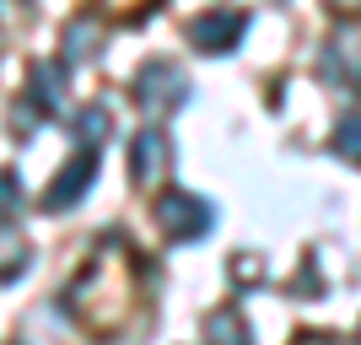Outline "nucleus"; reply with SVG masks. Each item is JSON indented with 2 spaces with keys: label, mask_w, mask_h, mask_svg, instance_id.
Instances as JSON below:
<instances>
[{
  "label": "nucleus",
  "mask_w": 361,
  "mask_h": 345,
  "mask_svg": "<svg viewBox=\"0 0 361 345\" xmlns=\"http://www.w3.org/2000/svg\"><path fill=\"white\" fill-rule=\"evenodd\" d=\"M92 173H97V151H75V162H71V167H60L54 189L44 195V210H71L75 200L92 189Z\"/></svg>",
  "instance_id": "20e7f679"
},
{
  "label": "nucleus",
  "mask_w": 361,
  "mask_h": 345,
  "mask_svg": "<svg viewBox=\"0 0 361 345\" xmlns=\"http://www.w3.org/2000/svg\"><path fill=\"white\" fill-rule=\"evenodd\" d=\"M205 340H211V345H254V340H248V324H243L238 313H211Z\"/></svg>",
  "instance_id": "0eeeda50"
},
{
  "label": "nucleus",
  "mask_w": 361,
  "mask_h": 345,
  "mask_svg": "<svg viewBox=\"0 0 361 345\" xmlns=\"http://www.w3.org/2000/svg\"><path fill=\"white\" fill-rule=\"evenodd\" d=\"M60 81H65L60 65H32V108H38V114H54V108H60Z\"/></svg>",
  "instance_id": "423d86ee"
},
{
  "label": "nucleus",
  "mask_w": 361,
  "mask_h": 345,
  "mask_svg": "<svg viewBox=\"0 0 361 345\" xmlns=\"http://www.w3.org/2000/svg\"><path fill=\"white\" fill-rule=\"evenodd\" d=\"M157 222H162V232L173 243H195L216 226V210H211V200L189 195V189H167V195L157 200Z\"/></svg>",
  "instance_id": "f257e3e1"
},
{
  "label": "nucleus",
  "mask_w": 361,
  "mask_h": 345,
  "mask_svg": "<svg viewBox=\"0 0 361 345\" xmlns=\"http://www.w3.org/2000/svg\"><path fill=\"white\" fill-rule=\"evenodd\" d=\"M167 173V135L162 130H140L135 140H130V178L135 183H151Z\"/></svg>",
  "instance_id": "39448f33"
},
{
  "label": "nucleus",
  "mask_w": 361,
  "mask_h": 345,
  "mask_svg": "<svg viewBox=\"0 0 361 345\" xmlns=\"http://www.w3.org/2000/svg\"><path fill=\"white\" fill-rule=\"evenodd\" d=\"M0 195H6V216H16V173L0 178Z\"/></svg>",
  "instance_id": "9b49d317"
},
{
  "label": "nucleus",
  "mask_w": 361,
  "mask_h": 345,
  "mask_svg": "<svg viewBox=\"0 0 361 345\" xmlns=\"http://www.w3.org/2000/svg\"><path fill=\"white\" fill-rule=\"evenodd\" d=\"M345 162H361V114H345V119L334 124V140H329Z\"/></svg>",
  "instance_id": "1a4fd4ad"
},
{
  "label": "nucleus",
  "mask_w": 361,
  "mask_h": 345,
  "mask_svg": "<svg viewBox=\"0 0 361 345\" xmlns=\"http://www.w3.org/2000/svg\"><path fill=\"white\" fill-rule=\"evenodd\" d=\"M97 44V22H71L65 28V60H87Z\"/></svg>",
  "instance_id": "9d476101"
},
{
  "label": "nucleus",
  "mask_w": 361,
  "mask_h": 345,
  "mask_svg": "<svg viewBox=\"0 0 361 345\" xmlns=\"http://www.w3.org/2000/svg\"><path fill=\"white\" fill-rule=\"evenodd\" d=\"M114 130V114L108 108H87V114H75V135H81V151H92L97 140Z\"/></svg>",
  "instance_id": "6e6552de"
},
{
  "label": "nucleus",
  "mask_w": 361,
  "mask_h": 345,
  "mask_svg": "<svg viewBox=\"0 0 361 345\" xmlns=\"http://www.w3.org/2000/svg\"><path fill=\"white\" fill-rule=\"evenodd\" d=\"M243 32H248V16L243 11H205L189 22V44L200 54H226V49H238Z\"/></svg>",
  "instance_id": "7ed1b4c3"
},
{
  "label": "nucleus",
  "mask_w": 361,
  "mask_h": 345,
  "mask_svg": "<svg viewBox=\"0 0 361 345\" xmlns=\"http://www.w3.org/2000/svg\"><path fill=\"white\" fill-rule=\"evenodd\" d=\"M189 75L178 71V65H167V60H151L146 71L135 75V97L140 108H151V114H178L183 103H189Z\"/></svg>",
  "instance_id": "f03ea898"
}]
</instances>
